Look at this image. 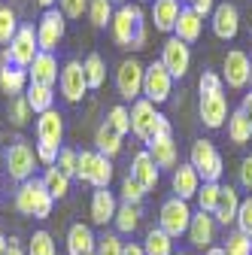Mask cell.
<instances>
[{
	"label": "cell",
	"mask_w": 252,
	"mask_h": 255,
	"mask_svg": "<svg viewBox=\"0 0 252 255\" xmlns=\"http://www.w3.org/2000/svg\"><path fill=\"white\" fill-rule=\"evenodd\" d=\"M143 9L140 6H131V3H125L116 9L113 15V40L119 49H128V52H140L146 49V21H143Z\"/></svg>",
	"instance_id": "1"
},
{
	"label": "cell",
	"mask_w": 252,
	"mask_h": 255,
	"mask_svg": "<svg viewBox=\"0 0 252 255\" xmlns=\"http://www.w3.org/2000/svg\"><path fill=\"white\" fill-rule=\"evenodd\" d=\"M52 207H55V201H52V195L46 191L43 179L34 176V179H27V182L18 185V191H15V210H18L21 216L49 219V216H52Z\"/></svg>",
	"instance_id": "2"
},
{
	"label": "cell",
	"mask_w": 252,
	"mask_h": 255,
	"mask_svg": "<svg viewBox=\"0 0 252 255\" xmlns=\"http://www.w3.org/2000/svg\"><path fill=\"white\" fill-rule=\"evenodd\" d=\"M3 167H6V176L12 182H27L34 179V170H37V149L30 146L27 140H12L3 152Z\"/></svg>",
	"instance_id": "3"
},
{
	"label": "cell",
	"mask_w": 252,
	"mask_h": 255,
	"mask_svg": "<svg viewBox=\"0 0 252 255\" xmlns=\"http://www.w3.org/2000/svg\"><path fill=\"white\" fill-rule=\"evenodd\" d=\"M37 55H40V43H37L34 24H21L18 34L9 40V46L3 49V55H0V64H12V67L27 70L30 64H34Z\"/></svg>",
	"instance_id": "4"
},
{
	"label": "cell",
	"mask_w": 252,
	"mask_h": 255,
	"mask_svg": "<svg viewBox=\"0 0 252 255\" xmlns=\"http://www.w3.org/2000/svg\"><path fill=\"white\" fill-rule=\"evenodd\" d=\"M188 164H192L201 176V182H219L225 173V161L219 149L213 146V140H195L192 152H188Z\"/></svg>",
	"instance_id": "5"
},
{
	"label": "cell",
	"mask_w": 252,
	"mask_h": 255,
	"mask_svg": "<svg viewBox=\"0 0 252 255\" xmlns=\"http://www.w3.org/2000/svg\"><path fill=\"white\" fill-rule=\"evenodd\" d=\"M76 179L79 182H88L94 188H110V179H113V164L110 158L101 155L98 149H82L79 152V167H76Z\"/></svg>",
	"instance_id": "6"
},
{
	"label": "cell",
	"mask_w": 252,
	"mask_h": 255,
	"mask_svg": "<svg viewBox=\"0 0 252 255\" xmlns=\"http://www.w3.org/2000/svg\"><path fill=\"white\" fill-rule=\"evenodd\" d=\"M143 73H146V67L137 58L119 61V67H116V91H119L122 101L134 104V101L143 98Z\"/></svg>",
	"instance_id": "7"
},
{
	"label": "cell",
	"mask_w": 252,
	"mask_h": 255,
	"mask_svg": "<svg viewBox=\"0 0 252 255\" xmlns=\"http://www.w3.org/2000/svg\"><path fill=\"white\" fill-rule=\"evenodd\" d=\"M188 225H192V207H188V201H179L176 195L167 198L161 204V213H158V228L176 240V237L188 234Z\"/></svg>",
	"instance_id": "8"
},
{
	"label": "cell",
	"mask_w": 252,
	"mask_h": 255,
	"mask_svg": "<svg viewBox=\"0 0 252 255\" xmlns=\"http://www.w3.org/2000/svg\"><path fill=\"white\" fill-rule=\"evenodd\" d=\"M170 91H173V76L164 70L161 61H152L143 73V98L155 107H161L170 101Z\"/></svg>",
	"instance_id": "9"
},
{
	"label": "cell",
	"mask_w": 252,
	"mask_h": 255,
	"mask_svg": "<svg viewBox=\"0 0 252 255\" xmlns=\"http://www.w3.org/2000/svg\"><path fill=\"white\" fill-rule=\"evenodd\" d=\"M67 34V18L64 12H61L58 6L55 9H46L40 15V24H37V43H40V52H52L61 46V40H64Z\"/></svg>",
	"instance_id": "10"
},
{
	"label": "cell",
	"mask_w": 252,
	"mask_h": 255,
	"mask_svg": "<svg viewBox=\"0 0 252 255\" xmlns=\"http://www.w3.org/2000/svg\"><path fill=\"white\" fill-rule=\"evenodd\" d=\"M58 88L64 94L67 104H79L85 94H88V79H85V67L79 58H70L58 73Z\"/></svg>",
	"instance_id": "11"
},
{
	"label": "cell",
	"mask_w": 252,
	"mask_h": 255,
	"mask_svg": "<svg viewBox=\"0 0 252 255\" xmlns=\"http://www.w3.org/2000/svg\"><path fill=\"white\" fill-rule=\"evenodd\" d=\"M158 122H161V113L155 110V104H149L146 98L134 101L131 104V134L143 143H149L158 131Z\"/></svg>",
	"instance_id": "12"
},
{
	"label": "cell",
	"mask_w": 252,
	"mask_h": 255,
	"mask_svg": "<svg viewBox=\"0 0 252 255\" xmlns=\"http://www.w3.org/2000/svg\"><path fill=\"white\" fill-rule=\"evenodd\" d=\"M161 64H164V70L173 76V79H182L188 73V67H192V49H188L182 40L170 37L164 40L161 46Z\"/></svg>",
	"instance_id": "13"
},
{
	"label": "cell",
	"mask_w": 252,
	"mask_h": 255,
	"mask_svg": "<svg viewBox=\"0 0 252 255\" xmlns=\"http://www.w3.org/2000/svg\"><path fill=\"white\" fill-rule=\"evenodd\" d=\"M210 24H213V34L219 40H234L240 34V12L234 3H216L213 15H210Z\"/></svg>",
	"instance_id": "14"
},
{
	"label": "cell",
	"mask_w": 252,
	"mask_h": 255,
	"mask_svg": "<svg viewBox=\"0 0 252 255\" xmlns=\"http://www.w3.org/2000/svg\"><path fill=\"white\" fill-rule=\"evenodd\" d=\"M222 79L228 88L240 91L249 85V55L240 52V49H231L225 55V64H222Z\"/></svg>",
	"instance_id": "15"
},
{
	"label": "cell",
	"mask_w": 252,
	"mask_h": 255,
	"mask_svg": "<svg viewBox=\"0 0 252 255\" xmlns=\"http://www.w3.org/2000/svg\"><path fill=\"white\" fill-rule=\"evenodd\" d=\"M64 140V116L58 110H49L37 119V146H49V149H61L58 143Z\"/></svg>",
	"instance_id": "16"
},
{
	"label": "cell",
	"mask_w": 252,
	"mask_h": 255,
	"mask_svg": "<svg viewBox=\"0 0 252 255\" xmlns=\"http://www.w3.org/2000/svg\"><path fill=\"white\" fill-rule=\"evenodd\" d=\"M198 116L207 128H222L228 119V98L225 91L219 94H201V104H198Z\"/></svg>",
	"instance_id": "17"
},
{
	"label": "cell",
	"mask_w": 252,
	"mask_h": 255,
	"mask_svg": "<svg viewBox=\"0 0 252 255\" xmlns=\"http://www.w3.org/2000/svg\"><path fill=\"white\" fill-rule=\"evenodd\" d=\"M216 240V219L213 213H192V225H188V243L198 246V249H210Z\"/></svg>",
	"instance_id": "18"
},
{
	"label": "cell",
	"mask_w": 252,
	"mask_h": 255,
	"mask_svg": "<svg viewBox=\"0 0 252 255\" xmlns=\"http://www.w3.org/2000/svg\"><path fill=\"white\" fill-rule=\"evenodd\" d=\"M149 155L155 158L158 170H176L179 167V155H176V143H173V134H158L155 140L146 143Z\"/></svg>",
	"instance_id": "19"
},
{
	"label": "cell",
	"mask_w": 252,
	"mask_h": 255,
	"mask_svg": "<svg viewBox=\"0 0 252 255\" xmlns=\"http://www.w3.org/2000/svg\"><path fill=\"white\" fill-rule=\"evenodd\" d=\"M201 34H204V18H201L192 6H182L179 18H176V24H173V37L182 40L185 46H192V43L201 40Z\"/></svg>",
	"instance_id": "20"
},
{
	"label": "cell",
	"mask_w": 252,
	"mask_h": 255,
	"mask_svg": "<svg viewBox=\"0 0 252 255\" xmlns=\"http://www.w3.org/2000/svg\"><path fill=\"white\" fill-rule=\"evenodd\" d=\"M131 176H134L146 191L158 185L161 170H158V164H155V158L149 155V149H140V152L134 155V161H131Z\"/></svg>",
	"instance_id": "21"
},
{
	"label": "cell",
	"mask_w": 252,
	"mask_h": 255,
	"mask_svg": "<svg viewBox=\"0 0 252 255\" xmlns=\"http://www.w3.org/2000/svg\"><path fill=\"white\" fill-rule=\"evenodd\" d=\"M170 185H173L179 201H192V198H198V191H201V176H198V170L192 164H179L173 170Z\"/></svg>",
	"instance_id": "22"
},
{
	"label": "cell",
	"mask_w": 252,
	"mask_h": 255,
	"mask_svg": "<svg viewBox=\"0 0 252 255\" xmlns=\"http://www.w3.org/2000/svg\"><path fill=\"white\" fill-rule=\"evenodd\" d=\"M58 61H55V55L52 52H40L37 58H34V64L27 67V79L34 82V85H55V79H58Z\"/></svg>",
	"instance_id": "23"
},
{
	"label": "cell",
	"mask_w": 252,
	"mask_h": 255,
	"mask_svg": "<svg viewBox=\"0 0 252 255\" xmlns=\"http://www.w3.org/2000/svg\"><path fill=\"white\" fill-rule=\"evenodd\" d=\"M94 249H98V237L91 234V228L73 222L67 231V255H94Z\"/></svg>",
	"instance_id": "24"
},
{
	"label": "cell",
	"mask_w": 252,
	"mask_h": 255,
	"mask_svg": "<svg viewBox=\"0 0 252 255\" xmlns=\"http://www.w3.org/2000/svg\"><path fill=\"white\" fill-rule=\"evenodd\" d=\"M182 12V3L179 0H152V21H155V30L161 34H173V24Z\"/></svg>",
	"instance_id": "25"
},
{
	"label": "cell",
	"mask_w": 252,
	"mask_h": 255,
	"mask_svg": "<svg viewBox=\"0 0 252 255\" xmlns=\"http://www.w3.org/2000/svg\"><path fill=\"white\" fill-rule=\"evenodd\" d=\"M30 79H27V70L21 67H12V64H0V91L6 98H21L27 91Z\"/></svg>",
	"instance_id": "26"
},
{
	"label": "cell",
	"mask_w": 252,
	"mask_h": 255,
	"mask_svg": "<svg viewBox=\"0 0 252 255\" xmlns=\"http://www.w3.org/2000/svg\"><path fill=\"white\" fill-rule=\"evenodd\" d=\"M116 210H119V204H116V195L110 188H98L91 195V222L94 225H107V222H113Z\"/></svg>",
	"instance_id": "27"
},
{
	"label": "cell",
	"mask_w": 252,
	"mask_h": 255,
	"mask_svg": "<svg viewBox=\"0 0 252 255\" xmlns=\"http://www.w3.org/2000/svg\"><path fill=\"white\" fill-rule=\"evenodd\" d=\"M237 210H240V195H237V188L231 185H222V195H219V204L213 210V219H216V225H231V222H237Z\"/></svg>",
	"instance_id": "28"
},
{
	"label": "cell",
	"mask_w": 252,
	"mask_h": 255,
	"mask_svg": "<svg viewBox=\"0 0 252 255\" xmlns=\"http://www.w3.org/2000/svg\"><path fill=\"white\" fill-rule=\"evenodd\" d=\"M24 101H27L30 113L43 116V113L55 110V91H52V85H34V82H30L27 91H24Z\"/></svg>",
	"instance_id": "29"
},
{
	"label": "cell",
	"mask_w": 252,
	"mask_h": 255,
	"mask_svg": "<svg viewBox=\"0 0 252 255\" xmlns=\"http://www.w3.org/2000/svg\"><path fill=\"white\" fill-rule=\"evenodd\" d=\"M140 216H143V207H134V204H119L116 210V231L119 234H134L140 228Z\"/></svg>",
	"instance_id": "30"
},
{
	"label": "cell",
	"mask_w": 252,
	"mask_h": 255,
	"mask_svg": "<svg viewBox=\"0 0 252 255\" xmlns=\"http://www.w3.org/2000/svg\"><path fill=\"white\" fill-rule=\"evenodd\" d=\"M40 179H43L46 191L52 195V201H61V198H67V195H70V179L61 173L58 167H46Z\"/></svg>",
	"instance_id": "31"
},
{
	"label": "cell",
	"mask_w": 252,
	"mask_h": 255,
	"mask_svg": "<svg viewBox=\"0 0 252 255\" xmlns=\"http://www.w3.org/2000/svg\"><path fill=\"white\" fill-rule=\"evenodd\" d=\"M143 252L146 255H173V237L164 234L161 228H149L143 240Z\"/></svg>",
	"instance_id": "32"
},
{
	"label": "cell",
	"mask_w": 252,
	"mask_h": 255,
	"mask_svg": "<svg viewBox=\"0 0 252 255\" xmlns=\"http://www.w3.org/2000/svg\"><path fill=\"white\" fill-rule=\"evenodd\" d=\"M82 67H85V79H88V91L94 88L98 91L104 82H107V61L98 55V52H91L85 61H82Z\"/></svg>",
	"instance_id": "33"
},
{
	"label": "cell",
	"mask_w": 252,
	"mask_h": 255,
	"mask_svg": "<svg viewBox=\"0 0 252 255\" xmlns=\"http://www.w3.org/2000/svg\"><path fill=\"white\" fill-rule=\"evenodd\" d=\"M94 146H98V152H101V155L113 158V155H119V152H122V134H116L113 128L104 122V125L98 128V134H94Z\"/></svg>",
	"instance_id": "34"
},
{
	"label": "cell",
	"mask_w": 252,
	"mask_h": 255,
	"mask_svg": "<svg viewBox=\"0 0 252 255\" xmlns=\"http://www.w3.org/2000/svg\"><path fill=\"white\" fill-rule=\"evenodd\" d=\"M228 137H231V143H237V146H243V143L252 140V125H249V119H246L243 110H234V113L228 116Z\"/></svg>",
	"instance_id": "35"
},
{
	"label": "cell",
	"mask_w": 252,
	"mask_h": 255,
	"mask_svg": "<svg viewBox=\"0 0 252 255\" xmlns=\"http://www.w3.org/2000/svg\"><path fill=\"white\" fill-rule=\"evenodd\" d=\"M113 15H116V9H113L110 0H88V18H91V24L98 27V30L110 27Z\"/></svg>",
	"instance_id": "36"
},
{
	"label": "cell",
	"mask_w": 252,
	"mask_h": 255,
	"mask_svg": "<svg viewBox=\"0 0 252 255\" xmlns=\"http://www.w3.org/2000/svg\"><path fill=\"white\" fill-rule=\"evenodd\" d=\"M107 125L113 128L116 134H122V137H125V134H131V110H128V107H122V104L113 107V110L107 113Z\"/></svg>",
	"instance_id": "37"
},
{
	"label": "cell",
	"mask_w": 252,
	"mask_h": 255,
	"mask_svg": "<svg viewBox=\"0 0 252 255\" xmlns=\"http://www.w3.org/2000/svg\"><path fill=\"white\" fill-rule=\"evenodd\" d=\"M27 255H58L52 234L49 231H34V237L27 243Z\"/></svg>",
	"instance_id": "38"
},
{
	"label": "cell",
	"mask_w": 252,
	"mask_h": 255,
	"mask_svg": "<svg viewBox=\"0 0 252 255\" xmlns=\"http://www.w3.org/2000/svg\"><path fill=\"white\" fill-rule=\"evenodd\" d=\"M143 198H146V188L128 173L122 179V204H134V207H140L143 204Z\"/></svg>",
	"instance_id": "39"
},
{
	"label": "cell",
	"mask_w": 252,
	"mask_h": 255,
	"mask_svg": "<svg viewBox=\"0 0 252 255\" xmlns=\"http://www.w3.org/2000/svg\"><path fill=\"white\" fill-rule=\"evenodd\" d=\"M219 195H222V185L219 182H201V191H198V207L204 213H213L216 204H219Z\"/></svg>",
	"instance_id": "40"
},
{
	"label": "cell",
	"mask_w": 252,
	"mask_h": 255,
	"mask_svg": "<svg viewBox=\"0 0 252 255\" xmlns=\"http://www.w3.org/2000/svg\"><path fill=\"white\" fill-rule=\"evenodd\" d=\"M55 167L64 173L67 179H76V167H79V152L76 149H70V146H64L58 152V161H55Z\"/></svg>",
	"instance_id": "41"
},
{
	"label": "cell",
	"mask_w": 252,
	"mask_h": 255,
	"mask_svg": "<svg viewBox=\"0 0 252 255\" xmlns=\"http://www.w3.org/2000/svg\"><path fill=\"white\" fill-rule=\"evenodd\" d=\"M6 116H9V122H12L15 128H24V125L30 122V107H27V101H24V94H21V98H9Z\"/></svg>",
	"instance_id": "42"
},
{
	"label": "cell",
	"mask_w": 252,
	"mask_h": 255,
	"mask_svg": "<svg viewBox=\"0 0 252 255\" xmlns=\"http://www.w3.org/2000/svg\"><path fill=\"white\" fill-rule=\"evenodd\" d=\"M18 21H15V12L9 9V6H0V43H6L9 46V40L18 34Z\"/></svg>",
	"instance_id": "43"
},
{
	"label": "cell",
	"mask_w": 252,
	"mask_h": 255,
	"mask_svg": "<svg viewBox=\"0 0 252 255\" xmlns=\"http://www.w3.org/2000/svg\"><path fill=\"white\" fill-rule=\"evenodd\" d=\"M225 255H252V237H246L243 231H231L225 243Z\"/></svg>",
	"instance_id": "44"
},
{
	"label": "cell",
	"mask_w": 252,
	"mask_h": 255,
	"mask_svg": "<svg viewBox=\"0 0 252 255\" xmlns=\"http://www.w3.org/2000/svg\"><path fill=\"white\" fill-rule=\"evenodd\" d=\"M122 252H125V243L119 240V234H101L98 237L94 255H122Z\"/></svg>",
	"instance_id": "45"
},
{
	"label": "cell",
	"mask_w": 252,
	"mask_h": 255,
	"mask_svg": "<svg viewBox=\"0 0 252 255\" xmlns=\"http://www.w3.org/2000/svg\"><path fill=\"white\" fill-rule=\"evenodd\" d=\"M225 88V79L219 76V73H213V70H204L201 73V82H198V91L201 94H219Z\"/></svg>",
	"instance_id": "46"
},
{
	"label": "cell",
	"mask_w": 252,
	"mask_h": 255,
	"mask_svg": "<svg viewBox=\"0 0 252 255\" xmlns=\"http://www.w3.org/2000/svg\"><path fill=\"white\" fill-rule=\"evenodd\" d=\"M237 231H243L246 237H252V195L240 201V210H237Z\"/></svg>",
	"instance_id": "47"
},
{
	"label": "cell",
	"mask_w": 252,
	"mask_h": 255,
	"mask_svg": "<svg viewBox=\"0 0 252 255\" xmlns=\"http://www.w3.org/2000/svg\"><path fill=\"white\" fill-rule=\"evenodd\" d=\"M58 9L64 18H82V12H88V0H58Z\"/></svg>",
	"instance_id": "48"
},
{
	"label": "cell",
	"mask_w": 252,
	"mask_h": 255,
	"mask_svg": "<svg viewBox=\"0 0 252 255\" xmlns=\"http://www.w3.org/2000/svg\"><path fill=\"white\" fill-rule=\"evenodd\" d=\"M58 152H61V149L37 146V161H40V164H46V167H55V161H58Z\"/></svg>",
	"instance_id": "49"
},
{
	"label": "cell",
	"mask_w": 252,
	"mask_h": 255,
	"mask_svg": "<svg viewBox=\"0 0 252 255\" xmlns=\"http://www.w3.org/2000/svg\"><path fill=\"white\" fill-rule=\"evenodd\" d=\"M240 185L252 191V155H246L240 161Z\"/></svg>",
	"instance_id": "50"
},
{
	"label": "cell",
	"mask_w": 252,
	"mask_h": 255,
	"mask_svg": "<svg viewBox=\"0 0 252 255\" xmlns=\"http://www.w3.org/2000/svg\"><path fill=\"white\" fill-rule=\"evenodd\" d=\"M192 9H195L201 18H207V15H213V9H216V0H192Z\"/></svg>",
	"instance_id": "51"
},
{
	"label": "cell",
	"mask_w": 252,
	"mask_h": 255,
	"mask_svg": "<svg viewBox=\"0 0 252 255\" xmlns=\"http://www.w3.org/2000/svg\"><path fill=\"white\" fill-rule=\"evenodd\" d=\"M6 255H27V252L21 249V243H18V237H9V243H6Z\"/></svg>",
	"instance_id": "52"
},
{
	"label": "cell",
	"mask_w": 252,
	"mask_h": 255,
	"mask_svg": "<svg viewBox=\"0 0 252 255\" xmlns=\"http://www.w3.org/2000/svg\"><path fill=\"white\" fill-rule=\"evenodd\" d=\"M122 255H146V252H143L140 243H125V252Z\"/></svg>",
	"instance_id": "53"
},
{
	"label": "cell",
	"mask_w": 252,
	"mask_h": 255,
	"mask_svg": "<svg viewBox=\"0 0 252 255\" xmlns=\"http://www.w3.org/2000/svg\"><path fill=\"white\" fill-rule=\"evenodd\" d=\"M243 113H246V119H249V125H252V91L246 94V98H243V107H240Z\"/></svg>",
	"instance_id": "54"
},
{
	"label": "cell",
	"mask_w": 252,
	"mask_h": 255,
	"mask_svg": "<svg viewBox=\"0 0 252 255\" xmlns=\"http://www.w3.org/2000/svg\"><path fill=\"white\" fill-rule=\"evenodd\" d=\"M204 255H225V246H210Z\"/></svg>",
	"instance_id": "55"
},
{
	"label": "cell",
	"mask_w": 252,
	"mask_h": 255,
	"mask_svg": "<svg viewBox=\"0 0 252 255\" xmlns=\"http://www.w3.org/2000/svg\"><path fill=\"white\" fill-rule=\"evenodd\" d=\"M37 3H40L43 9H55V3H58V0H37Z\"/></svg>",
	"instance_id": "56"
},
{
	"label": "cell",
	"mask_w": 252,
	"mask_h": 255,
	"mask_svg": "<svg viewBox=\"0 0 252 255\" xmlns=\"http://www.w3.org/2000/svg\"><path fill=\"white\" fill-rule=\"evenodd\" d=\"M6 243H9V240L3 237V231H0V255H6Z\"/></svg>",
	"instance_id": "57"
},
{
	"label": "cell",
	"mask_w": 252,
	"mask_h": 255,
	"mask_svg": "<svg viewBox=\"0 0 252 255\" xmlns=\"http://www.w3.org/2000/svg\"><path fill=\"white\" fill-rule=\"evenodd\" d=\"M249 91H252V58H249Z\"/></svg>",
	"instance_id": "58"
},
{
	"label": "cell",
	"mask_w": 252,
	"mask_h": 255,
	"mask_svg": "<svg viewBox=\"0 0 252 255\" xmlns=\"http://www.w3.org/2000/svg\"><path fill=\"white\" fill-rule=\"evenodd\" d=\"M110 3H119V6H125V3H128V0H110Z\"/></svg>",
	"instance_id": "59"
},
{
	"label": "cell",
	"mask_w": 252,
	"mask_h": 255,
	"mask_svg": "<svg viewBox=\"0 0 252 255\" xmlns=\"http://www.w3.org/2000/svg\"><path fill=\"white\" fill-rule=\"evenodd\" d=\"M179 3H185V6H192V0H179Z\"/></svg>",
	"instance_id": "60"
},
{
	"label": "cell",
	"mask_w": 252,
	"mask_h": 255,
	"mask_svg": "<svg viewBox=\"0 0 252 255\" xmlns=\"http://www.w3.org/2000/svg\"><path fill=\"white\" fill-rule=\"evenodd\" d=\"M173 255H188V252H173Z\"/></svg>",
	"instance_id": "61"
}]
</instances>
